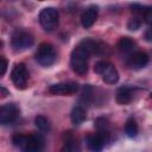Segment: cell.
Instances as JSON below:
<instances>
[{
	"instance_id": "cell-1",
	"label": "cell",
	"mask_w": 152,
	"mask_h": 152,
	"mask_svg": "<svg viewBox=\"0 0 152 152\" xmlns=\"http://www.w3.org/2000/svg\"><path fill=\"white\" fill-rule=\"evenodd\" d=\"M12 142L21 152H43L45 146V140L39 133H15L12 137Z\"/></svg>"
},
{
	"instance_id": "cell-2",
	"label": "cell",
	"mask_w": 152,
	"mask_h": 152,
	"mask_svg": "<svg viewBox=\"0 0 152 152\" xmlns=\"http://www.w3.org/2000/svg\"><path fill=\"white\" fill-rule=\"evenodd\" d=\"M89 53L83 49L81 48L80 45H77L71 55H70V65H71V69L78 74V75H86L88 72V58H89Z\"/></svg>"
},
{
	"instance_id": "cell-3",
	"label": "cell",
	"mask_w": 152,
	"mask_h": 152,
	"mask_svg": "<svg viewBox=\"0 0 152 152\" xmlns=\"http://www.w3.org/2000/svg\"><path fill=\"white\" fill-rule=\"evenodd\" d=\"M94 71L101 75L102 80L108 84H114L119 80V74L115 66L108 61H99L94 65Z\"/></svg>"
},
{
	"instance_id": "cell-4",
	"label": "cell",
	"mask_w": 152,
	"mask_h": 152,
	"mask_svg": "<svg viewBox=\"0 0 152 152\" xmlns=\"http://www.w3.org/2000/svg\"><path fill=\"white\" fill-rule=\"evenodd\" d=\"M33 43H34L33 36L24 28H17L12 33L11 44H12V46L15 51L26 50V49L31 48L33 45Z\"/></svg>"
},
{
	"instance_id": "cell-5",
	"label": "cell",
	"mask_w": 152,
	"mask_h": 152,
	"mask_svg": "<svg viewBox=\"0 0 152 152\" xmlns=\"http://www.w3.org/2000/svg\"><path fill=\"white\" fill-rule=\"evenodd\" d=\"M36 61L43 65V66H50L55 63L56 58H57V53L56 50L53 48L52 44L50 43H43L38 46L37 51H36Z\"/></svg>"
},
{
	"instance_id": "cell-6",
	"label": "cell",
	"mask_w": 152,
	"mask_h": 152,
	"mask_svg": "<svg viewBox=\"0 0 152 152\" xmlns=\"http://www.w3.org/2000/svg\"><path fill=\"white\" fill-rule=\"evenodd\" d=\"M58 18H59V14H58V11L55 8V7H46V8H43L39 13V23L42 25V27L45 30V31H53L57 25H58Z\"/></svg>"
},
{
	"instance_id": "cell-7",
	"label": "cell",
	"mask_w": 152,
	"mask_h": 152,
	"mask_svg": "<svg viewBox=\"0 0 152 152\" xmlns=\"http://www.w3.org/2000/svg\"><path fill=\"white\" fill-rule=\"evenodd\" d=\"M78 45L81 48H83L89 53V56H91V55L102 56V55H108L109 53V48L104 43H102L100 40H96V39L84 38L80 42Z\"/></svg>"
},
{
	"instance_id": "cell-8",
	"label": "cell",
	"mask_w": 152,
	"mask_h": 152,
	"mask_svg": "<svg viewBox=\"0 0 152 152\" xmlns=\"http://www.w3.org/2000/svg\"><path fill=\"white\" fill-rule=\"evenodd\" d=\"M11 78L14 86L19 89H24L27 86L28 80V71L24 63H17L11 72Z\"/></svg>"
},
{
	"instance_id": "cell-9",
	"label": "cell",
	"mask_w": 152,
	"mask_h": 152,
	"mask_svg": "<svg viewBox=\"0 0 152 152\" xmlns=\"http://www.w3.org/2000/svg\"><path fill=\"white\" fill-rule=\"evenodd\" d=\"M148 55L144 51H135L133 53H131L127 59H126V64L128 68L134 69V70H139L142 69L147 65L148 63Z\"/></svg>"
},
{
	"instance_id": "cell-10",
	"label": "cell",
	"mask_w": 152,
	"mask_h": 152,
	"mask_svg": "<svg viewBox=\"0 0 152 152\" xmlns=\"http://www.w3.org/2000/svg\"><path fill=\"white\" fill-rule=\"evenodd\" d=\"M78 90V83L76 82H62L49 87L48 91L52 95H71Z\"/></svg>"
},
{
	"instance_id": "cell-11",
	"label": "cell",
	"mask_w": 152,
	"mask_h": 152,
	"mask_svg": "<svg viewBox=\"0 0 152 152\" xmlns=\"http://www.w3.org/2000/svg\"><path fill=\"white\" fill-rule=\"evenodd\" d=\"M19 114V109L14 103H6L2 104L0 108V124L7 125L13 122Z\"/></svg>"
},
{
	"instance_id": "cell-12",
	"label": "cell",
	"mask_w": 152,
	"mask_h": 152,
	"mask_svg": "<svg viewBox=\"0 0 152 152\" xmlns=\"http://www.w3.org/2000/svg\"><path fill=\"white\" fill-rule=\"evenodd\" d=\"M86 144L91 152H101L107 141L99 133H90L86 137Z\"/></svg>"
},
{
	"instance_id": "cell-13",
	"label": "cell",
	"mask_w": 152,
	"mask_h": 152,
	"mask_svg": "<svg viewBox=\"0 0 152 152\" xmlns=\"http://www.w3.org/2000/svg\"><path fill=\"white\" fill-rule=\"evenodd\" d=\"M97 12H99V8L95 5H91L83 11V13L81 14V23L84 28H89L93 26V24L97 18Z\"/></svg>"
},
{
	"instance_id": "cell-14",
	"label": "cell",
	"mask_w": 152,
	"mask_h": 152,
	"mask_svg": "<svg viewBox=\"0 0 152 152\" xmlns=\"http://www.w3.org/2000/svg\"><path fill=\"white\" fill-rule=\"evenodd\" d=\"M134 89L131 87H121L116 91V101L120 104H127L133 100Z\"/></svg>"
},
{
	"instance_id": "cell-15",
	"label": "cell",
	"mask_w": 152,
	"mask_h": 152,
	"mask_svg": "<svg viewBox=\"0 0 152 152\" xmlns=\"http://www.w3.org/2000/svg\"><path fill=\"white\" fill-rule=\"evenodd\" d=\"M94 126L96 128V133H99L101 137L106 139V141H109L110 132H109V122L106 118H97L94 122Z\"/></svg>"
},
{
	"instance_id": "cell-16",
	"label": "cell",
	"mask_w": 152,
	"mask_h": 152,
	"mask_svg": "<svg viewBox=\"0 0 152 152\" xmlns=\"http://www.w3.org/2000/svg\"><path fill=\"white\" fill-rule=\"evenodd\" d=\"M80 151H81L80 142L72 134L69 133L61 147V152H80Z\"/></svg>"
},
{
	"instance_id": "cell-17",
	"label": "cell",
	"mask_w": 152,
	"mask_h": 152,
	"mask_svg": "<svg viewBox=\"0 0 152 152\" xmlns=\"http://www.w3.org/2000/svg\"><path fill=\"white\" fill-rule=\"evenodd\" d=\"M70 119L74 125H81L87 119V113H86L84 107H82L81 104L75 106L70 113Z\"/></svg>"
},
{
	"instance_id": "cell-18",
	"label": "cell",
	"mask_w": 152,
	"mask_h": 152,
	"mask_svg": "<svg viewBox=\"0 0 152 152\" xmlns=\"http://www.w3.org/2000/svg\"><path fill=\"white\" fill-rule=\"evenodd\" d=\"M118 50L122 53H133L134 49H135V42L133 39H131L129 37H122L119 42H118Z\"/></svg>"
},
{
	"instance_id": "cell-19",
	"label": "cell",
	"mask_w": 152,
	"mask_h": 152,
	"mask_svg": "<svg viewBox=\"0 0 152 152\" xmlns=\"http://www.w3.org/2000/svg\"><path fill=\"white\" fill-rule=\"evenodd\" d=\"M34 125H36V127H37L40 132H43V133L50 132V129H51L50 120H49L45 115H38V116H36V119H34Z\"/></svg>"
},
{
	"instance_id": "cell-20",
	"label": "cell",
	"mask_w": 152,
	"mask_h": 152,
	"mask_svg": "<svg viewBox=\"0 0 152 152\" xmlns=\"http://www.w3.org/2000/svg\"><path fill=\"white\" fill-rule=\"evenodd\" d=\"M138 131H139V128H138L137 121L134 119H128L126 121V125H125V133L127 134V137H129V138L137 137Z\"/></svg>"
},
{
	"instance_id": "cell-21",
	"label": "cell",
	"mask_w": 152,
	"mask_h": 152,
	"mask_svg": "<svg viewBox=\"0 0 152 152\" xmlns=\"http://www.w3.org/2000/svg\"><path fill=\"white\" fill-rule=\"evenodd\" d=\"M140 25H141V20H140L139 17L132 18V19L127 23V27H128V30H131V31H137V30L140 27Z\"/></svg>"
},
{
	"instance_id": "cell-22",
	"label": "cell",
	"mask_w": 152,
	"mask_h": 152,
	"mask_svg": "<svg viewBox=\"0 0 152 152\" xmlns=\"http://www.w3.org/2000/svg\"><path fill=\"white\" fill-rule=\"evenodd\" d=\"M145 21L152 26V6H146L145 7V11H144V14H142Z\"/></svg>"
},
{
	"instance_id": "cell-23",
	"label": "cell",
	"mask_w": 152,
	"mask_h": 152,
	"mask_svg": "<svg viewBox=\"0 0 152 152\" xmlns=\"http://www.w3.org/2000/svg\"><path fill=\"white\" fill-rule=\"evenodd\" d=\"M145 7L146 6H142L140 4H133L131 5V8H132V12L135 13V14H144V11H145Z\"/></svg>"
},
{
	"instance_id": "cell-24",
	"label": "cell",
	"mask_w": 152,
	"mask_h": 152,
	"mask_svg": "<svg viewBox=\"0 0 152 152\" xmlns=\"http://www.w3.org/2000/svg\"><path fill=\"white\" fill-rule=\"evenodd\" d=\"M0 68H1V71H0V75L4 76L5 72H6V69H7V61L4 56H0Z\"/></svg>"
},
{
	"instance_id": "cell-25",
	"label": "cell",
	"mask_w": 152,
	"mask_h": 152,
	"mask_svg": "<svg viewBox=\"0 0 152 152\" xmlns=\"http://www.w3.org/2000/svg\"><path fill=\"white\" fill-rule=\"evenodd\" d=\"M145 39L147 42H152V26H148V28L145 31Z\"/></svg>"
},
{
	"instance_id": "cell-26",
	"label": "cell",
	"mask_w": 152,
	"mask_h": 152,
	"mask_svg": "<svg viewBox=\"0 0 152 152\" xmlns=\"http://www.w3.org/2000/svg\"><path fill=\"white\" fill-rule=\"evenodd\" d=\"M0 91H1V94H0V95H1V97H5V96H7V95L10 94V91H8L4 86H1V87H0Z\"/></svg>"
},
{
	"instance_id": "cell-27",
	"label": "cell",
	"mask_w": 152,
	"mask_h": 152,
	"mask_svg": "<svg viewBox=\"0 0 152 152\" xmlns=\"http://www.w3.org/2000/svg\"><path fill=\"white\" fill-rule=\"evenodd\" d=\"M151 99H152V93H151Z\"/></svg>"
}]
</instances>
